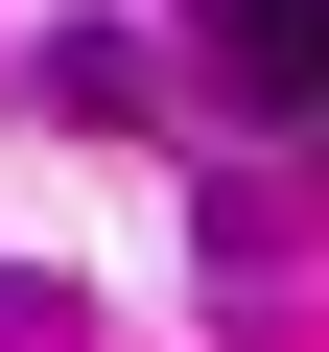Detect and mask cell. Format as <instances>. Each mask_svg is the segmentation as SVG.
Segmentation results:
<instances>
[{"label": "cell", "mask_w": 329, "mask_h": 352, "mask_svg": "<svg viewBox=\"0 0 329 352\" xmlns=\"http://www.w3.org/2000/svg\"><path fill=\"white\" fill-rule=\"evenodd\" d=\"M47 118H164V71H141V24H71V47H47Z\"/></svg>", "instance_id": "obj_2"}, {"label": "cell", "mask_w": 329, "mask_h": 352, "mask_svg": "<svg viewBox=\"0 0 329 352\" xmlns=\"http://www.w3.org/2000/svg\"><path fill=\"white\" fill-rule=\"evenodd\" d=\"M306 141H329V94H306Z\"/></svg>", "instance_id": "obj_4"}, {"label": "cell", "mask_w": 329, "mask_h": 352, "mask_svg": "<svg viewBox=\"0 0 329 352\" xmlns=\"http://www.w3.org/2000/svg\"><path fill=\"white\" fill-rule=\"evenodd\" d=\"M189 71L259 94V118H306V94H329V0H189Z\"/></svg>", "instance_id": "obj_1"}, {"label": "cell", "mask_w": 329, "mask_h": 352, "mask_svg": "<svg viewBox=\"0 0 329 352\" xmlns=\"http://www.w3.org/2000/svg\"><path fill=\"white\" fill-rule=\"evenodd\" d=\"M0 352H94V305H71L47 258H0Z\"/></svg>", "instance_id": "obj_3"}]
</instances>
